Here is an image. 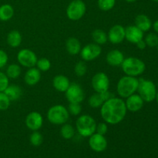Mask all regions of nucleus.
Returning <instances> with one entry per match:
<instances>
[{
    "label": "nucleus",
    "instance_id": "1a4fd4ad",
    "mask_svg": "<svg viewBox=\"0 0 158 158\" xmlns=\"http://www.w3.org/2000/svg\"><path fill=\"white\" fill-rule=\"evenodd\" d=\"M91 85L96 93H103L109 90L110 79L106 73L99 72L93 77Z\"/></svg>",
    "mask_w": 158,
    "mask_h": 158
},
{
    "label": "nucleus",
    "instance_id": "c756f323",
    "mask_svg": "<svg viewBox=\"0 0 158 158\" xmlns=\"http://www.w3.org/2000/svg\"><path fill=\"white\" fill-rule=\"evenodd\" d=\"M29 141L31 144L34 147H39L43 143V135L38 131H33L29 137Z\"/></svg>",
    "mask_w": 158,
    "mask_h": 158
},
{
    "label": "nucleus",
    "instance_id": "6ab92c4d",
    "mask_svg": "<svg viewBox=\"0 0 158 158\" xmlns=\"http://www.w3.org/2000/svg\"><path fill=\"white\" fill-rule=\"evenodd\" d=\"M70 85L68 77L64 75H57L52 80V86L57 91L65 93Z\"/></svg>",
    "mask_w": 158,
    "mask_h": 158
},
{
    "label": "nucleus",
    "instance_id": "ea45409f",
    "mask_svg": "<svg viewBox=\"0 0 158 158\" xmlns=\"http://www.w3.org/2000/svg\"><path fill=\"white\" fill-rule=\"evenodd\" d=\"M153 28H154V31L158 33V20H157V21H155L153 23Z\"/></svg>",
    "mask_w": 158,
    "mask_h": 158
},
{
    "label": "nucleus",
    "instance_id": "6e6552de",
    "mask_svg": "<svg viewBox=\"0 0 158 158\" xmlns=\"http://www.w3.org/2000/svg\"><path fill=\"white\" fill-rule=\"evenodd\" d=\"M66 100L71 103H80L85 97L84 91L80 84L77 83H70L69 88L65 92Z\"/></svg>",
    "mask_w": 158,
    "mask_h": 158
},
{
    "label": "nucleus",
    "instance_id": "a878e982",
    "mask_svg": "<svg viewBox=\"0 0 158 158\" xmlns=\"http://www.w3.org/2000/svg\"><path fill=\"white\" fill-rule=\"evenodd\" d=\"M104 102L105 100L102 96V94H100V93H96V94H93L88 99L89 106L92 108L100 107Z\"/></svg>",
    "mask_w": 158,
    "mask_h": 158
},
{
    "label": "nucleus",
    "instance_id": "79ce46f5",
    "mask_svg": "<svg viewBox=\"0 0 158 158\" xmlns=\"http://www.w3.org/2000/svg\"><path fill=\"white\" fill-rule=\"evenodd\" d=\"M156 100H157V103H158V93H157V95H156Z\"/></svg>",
    "mask_w": 158,
    "mask_h": 158
},
{
    "label": "nucleus",
    "instance_id": "f704fd0d",
    "mask_svg": "<svg viewBox=\"0 0 158 158\" xmlns=\"http://www.w3.org/2000/svg\"><path fill=\"white\" fill-rule=\"evenodd\" d=\"M68 111L69 114H72L73 116H78L81 113L82 107L80 103H69L68 106Z\"/></svg>",
    "mask_w": 158,
    "mask_h": 158
},
{
    "label": "nucleus",
    "instance_id": "b1692460",
    "mask_svg": "<svg viewBox=\"0 0 158 158\" xmlns=\"http://www.w3.org/2000/svg\"><path fill=\"white\" fill-rule=\"evenodd\" d=\"M14 9L11 5L4 4L0 6V20L1 21H9L13 17Z\"/></svg>",
    "mask_w": 158,
    "mask_h": 158
},
{
    "label": "nucleus",
    "instance_id": "58836bf2",
    "mask_svg": "<svg viewBox=\"0 0 158 158\" xmlns=\"http://www.w3.org/2000/svg\"><path fill=\"white\" fill-rule=\"evenodd\" d=\"M136 45H137V48L139 49H140V50H143V49H144L147 47V44L143 40H141L140 41H139L138 43H136Z\"/></svg>",
    "mask_w": 158,
    "mask_h": 158
},
{
    "label": "nucleus",
    "instance_id": "37998d69",
    "mask_svg": "<svg viewBox=\"0 0 158 158\" xmlns=\"http://www.w3.org/2000/svg\"><path fill=\"white\" fill-rule=\"evenodd\" d=\"M152 1L155 2H158V0H152Z\"/></svg>",
    "mask_w": 158,
    "mask_h": 158
},
{
    "label": "nucleus",
    "instance_id": "bb28decb",
    "mask_svg": "<svg viewBox=\"0 0 158 158\" xmlns=\"http://www.w3.org/2000/svg\"><path fill=\"white\" fill-rule=\"evenodd\" d=\"M22 69L19 65L12 63L10 64L6 69V76L9 77V79H12L15 80L17 79L20 75H21Z\"/></svg>",
    "mask_w": 158,
    "mask_h": 158
},
{
    "label": "nucleus",
    "instance_id": "4468645a",
    "mask_svg": "<svg viewBox=\"0 0 158 158\" xmlns=\"http://www.w3.org/2000/svg\"><path fill=\"white\" fill-rule=\"evenodd\" d=\"M43 118L39 112L32 111L26 117V125L30 131H39L43 127Z\"/></svg>",
    "mask_w": 158,
    "mask_h": 158
},
{
    "label": "nucleus",
    "instance_id": "412c9836",
    "mask_svg": "<svg viewBox=\"0 0 158 158\" xmlns=\"http://www.w3.org/2000/svg\"><path fill=\"white\" fill-rule=\"evenodd\" d=\"M135 26L143 32H148L152 26V22L148 15L140 14L135 18Z\"/></svg>",
    "mask_w": 158,
    "mask_h": 158
},
{
    "label": "nucleus",
    "instance_id": "cd10ccee",
    "mask_svg": "<svg viewBox=\"0 0 158 158\" xmlns=\"http://www.w3.org/2000/svg\"><path fill=\"white\" fill-rule=\"evenodd\" d=\"M60 134L63 138L66 140H70L75 135V129L69 123H64L60 129Z\"/></svg>",
    "mask_w": 158,
    "mask_h": 158
},
{
    "label": "nucleus",
    "instance_id": "f257e3e1",
    "mask_svg": "<svg viewBox=\"0 0 158 158\" xmlns=\"http://www.w3.org/2000/svg\"><path fill=\"white\" fill-rule=\"evenodd\" d=\"M125 102L122 98L112 97L105 101L100 106V116L103 121L111 125H116L123 120L127 115Z\"/></svg>",
    "mask_w": 158,
    "mask_h": 158
},
{
    "label": "nucleus",
    "instance_id": "2f4dec72",
    "mask_svg": "<svg viewBox=\"0 0 158 158\" xmlns=\"http://www.w3.org/2000/svg\"><path fill=\"white\" fill-rule=\"evenodd\" d=\"M87 71V66L85 63V61H79L74 67V72L76 75L79 77H83L86 73Z\"/></svg>",
    "mask_w": 158,
    "mask_h": 158
},
{
    "label": "nucleus",
    "instance_id": "f3484780",
    "mask_svg": "<svg viewBox=\"0 0 158 158\" xmlns=\"http://www.w3.org/2000/svg\"><path fill=\"white\" fill-rule=\"evenodd\" d=\"M41 80V71L35 67L29 68L24 76V81L29 86H35Z\"/></svg>",
    "mask_w": 158,
    "mask_h": 158
},
{
    "label": "nucleus",
    "instance_id": "9d476101",
    "mask_svg": "<svg viewBox=\"0 0 158 158\" xmlns=\"http://www.w3.org/2000/svg\"><path fill=\"white\" fill-rule=\"evenodd\" d=\"M17 60L21 66L32 68L35 66L38 58L33 51L29 49H23L17 54Z\"/></svg>",
    "mask_w": 158,
    "mask_h": 158
},
{
    "label": "nucleus",
    "instance_id": "5701e85b",
    "mask_svg": "<svg viewBox=\"0 0 158 158\" xmlns=\"http://www.w3.org/2000/svg\"><path fill=\"white\" fill-rule=\"evenodd\" d=\"M23 37L21 33L17 30H12L7 35V43L12 48H16L21 45Z\"/></svg>",
    "mask_w": 158,
    "mask_h": 158
},
{
    "label": "nucleus",
    "instance_id": "393cba45",
    "mask_svg": "<svg viewBox=\"0 0 158 158\" xmlns=\"http://www.w3.org/2000/svg\"><path fill=\"white\" fill-rule=\"evenodd\" d=\"M92 39L95 43L98 45H103L108 41L107 34L100 29H94L92 32Z\"/></svg>",
    "mask_w": 158,
    "mask_h": 158
},
{
    "label": "nucleus",
    "instance_id": "423d86ee",
    "mask_svg": "<svg viewBox=\"0 0 158 158\" xmlns=\"http://www.w3.org/2000/svg\"><path fill=\"white\" fill-rule=\"evenodd\" d=\"M137 92L144 102H152L155 100L157 95L156 86L152 81L148 80H139Z\"/></svg>",
    "mask_w": 158,
    "mask_h": 158
},
{
    "label": "nucleus",
    "instance_id": "473e14b6",
    "mask_svg": "<svg viewBox=\"0 0 158 158\" xmlns=\"http://www.w3.org/2000/svg\"><path fill=\"white\" fill-rule=\"evenodd\" d=\"M145 43H146L147 46H150L151 48L156 47L158 46V35L155 33H149L147 35V36L145 37L144 40Z\"/></svg>",
    "mask_w": 158,
    "mask_h": 158
},
{
    "label": "nucleus",
    "instance_id": "39448f33",
    "mask_svg": "<svg viewBox=\"0 0 158 158\" xmlns=\"http://www.w3.org/2000/svg\"><path fill=\"white\" fill-rule=\"evenodd\" d=\"M69 113L63 105H54L47 112V119L52 124L63 125L68 121Z\"/></svg>",
    "mask_w": 158,
    "mask_h": 158
},
{
    "label": "nucleus",
    "instance_id": "dca6fc26",
    "mask_svg": "<svg viewBox=\"0 0 158 158\" xmlns=\"http://www.w3.org/2000/svg\"><path fill=\"white\" fill-rule=\"evenodd\" d=\"M144 101L140 97L139 94H133L127 98L125 104H126L127 110L130 112L136 113L142 109Z\"/></svg>",
    "mask_w": 158,
    "mask_h": 158
},
{
    "label": "nucleus",
    "instance_id": "9b49d317",
    "mask_svg": "<svg viewBox=\"0 0 158 158\" xmlns=\"http://www.w3.org/2000/svg\"><path fill=\"white\" fill-rule=\"evenodd\" d=\"M102 49L100 45L97 43H89L83 47L80 51V56L83 61L89 62L96 60L100 56Z\"/></svg>",
    "mask_w": 158,
    "mask_h": 158
},
{
    "label": "nucleus",
    "instance_id": "c85d7f7f",
    "mask_svg": "<svg viewBox=\"0 0 158 158\" xmlns=\"http://www.w3.org/2000/svg\"><path fill=\"white\" fill-rule=\"evenodd\" d=\"M97 5L100 10L107 12L115 6L116 0H98Z\"/></svg>",
    "mask_w": 158,
    "mask_h": 158
},
{
    "label": "nucleus",
    "instance_id": "0eeeda50",
    "mask_svg": "<svg viewBox=\"0 0 158 158\" xmlns=\"http://www.w3.org/2000/svg\"><path fill=\"white\" fill-rule=\"evenodd\" d=\"M86 7L82 0H73L66 8V15L72 21L81 19L86 13Z\"/></svg>",
    "mask_w": 158,
    "mask_h": 158
},
{
    "label": "nucleus",
    "instance_id": "a211bd4d",
    "mask_svg": "<svg viewBox=\"0 0 158 158\" xmlns=\"http://www.w3.org/2000/svg\"><path fill=\"white\" fill-rule=\"evenodd\" d=\"M106 60L110 66H121L124 60V56L121 51L118 49H113L106 54Z\"/></svg>",
    "mask_w": 158,
    "mask_h": 158
},
{
    "label": "nucleus",
    "instance_id": "72a5a7b5",
    "mask_svg": "<svg viewBox=\"0 0 158 158\" xmlns=\"http://www.w3.org/2000/svg\"><path fill=\"white\" fill-rule=\"evenodd\" d=\"M11 104V100L4 92H0V110H6Z\"/></svg>",
    "mask_w": 158,
    "mask_h": 158
},
{
    "label": "nucleus",
    "instance_id": "7ed1b4c3",
    "mask_svg": "<svg viewBox=\"0 0 158 158\" xmlns=\"http://www.w3.org/2000/svg\"><path fill=\"white\" fill-rule=\"evenodd\" d=\"M121 67L125 75L136 77L143 73L146 69V65L140 59L137 57H128L124 58Z\"/></svg>",
    "mask_w": 158,
    "mask_h": 158
},
{
    "label": "nucleus",
    "instance_id": "f8f14e48",
    "mask_svg": "<svg viewBox=\"0 0 158 158\" xmlns=\"http://www.w3.org/2000/svg\"><path fill=\"white\" fill-rule=\"evenodd\" d=\"M89 146L95 152H103L107 148V140L103 135L94 133L89 138Z\"/></svg>",
    "mask_w": 158,
    "mask_h": 158
},
{
    "label": "nucleus",
    "instance_id": "a19ab883",
    "mask_svg": "<svg viewBox=\"0 0 158 158\" xmlns=\"http://www.w3.org/2000/svg\"><path fill=\"white\" fill-rule=\"evenodd\" d=\"M125 1L127 2H129V3H133L134 2H136L137 0H125Z\"/></svg>",
    "mask_w": 158,
    "mask_h": 158
},
{
    "label": "nucleus",
    "instance_id": "ddd939ff",
    "mask_svg": "<svg viewBox=\"0 0 158 158\" xmlns=\"http://www.w3.org/2000/svg\"><path fill=\"white\" fill-rule=\"evenodd\" d=\"M107 38L112 44H120L125 40V28L121 25H114L110 29Z\"/></svg>",
    "mask_w": 158,
    "mask_h": 158
},
{
    "label": "nucleus",
    "instance_id": "2eb2a0df",
    "mask_svg": "<svg viewBox=\"0 0 158 158\" xmlns=\"http://www.w3.org/2000/svg\"><path fill=\"white\" fill-rule=\"evenodd\" d=\"M143 39V32L134 26H129L125 28V40L131 43L136 44Z\"/></svg>",
    "mask_w": 158,
    "mask_h": 158
},
{
    "label": "nucleus",
    "instance_id": "4be33fe9",
    "mask_svg": "<svg viewBox=\"0 0 158 158\" xmlns=\"http://www.w3.org/2000/svg\"><path fill=\"white\" fill-rule=\"evenodd\" d=\"M4 93L11 101H15L19 100L23 95V90L21 87L15 84H9L5 89Z\"/></svg>",
    "mask_w": 158,
    "mask_h": 158
},
{
    "label": "nucleus",
    "instance_id": "4c0bfd02",
    "mask_svg": "<svg viewBox=\"0 0 158 158\" xmlns=\"http://www.w3.org/2000/svg\"><path fill=\"white\" fill-rule=\"evenodd\" d=\"M9 57H8L7 53L2 49H0V69L4 67L8 63Z\"/></svg>",
    "mask_w": 158,
    "mask_h": 158
},
{
    "label": "nucleus",
    "instance_id": "f03ea898",
    "mask_svg": "<svg viewBox=\"0 0 158 158\" xmlns=\"http://www.w3.org/2000/svg\"><path fill=\"white\" fill-rule=\"evenodd\" d=\"M138 85V79L130 76H124L121 77L117 83V94L121 98H127L137 92Z\"/></svg>",
    "mask_w": 158,
    "mask_h": 158
},
{
    "label": "nucleus",
    "instance_id": "c9c22d12",
    "mask_svg": "<svg viewBox=\"0 0 158 158\" xmlns=\"http://www.w3.org/2000/svg\"><path fill=\"white\" fill-rule=\"evenodd\" d=\"M9 79L4 73L0 72V92H4L9 85Z\"/></svg>",
    "mask_w": 158,
    "mask_h": 158
},
{
    "label": "nucleus",
    "instance_id": "e433bc0d",
    "mask_svg": "<svg viewBox=\"0 0 158 158\" xmlns=\"http://www.w3.org/2000/svg\"><path fill=\"white\" fill-rule=\"evenodd\" d=\"M108 127L106 122H100L98 124H97V128H96V133L101 135L104 136L107 133Z\"/></svg>",
    "mask_w": 158,
    "mask_h": 158
},
{
    "label": "nucleus",
    "instance_id": "7c9ffc66",
    "mask_svg": "<svg viewBox=\"0 0 158 158\" xmlns=\"http://www.w3.org/2000/svg\"><path fill=\"white\" fill-rule=\"evenodd\" d=\"M35 66H37V69H40L41 72H46L50 69L51 63L47 58H40L37 60Z\"/></svg>",
    "mask_w": 158,
    "mask_h": 158
},
{
    "label": "nucleus",
    "instance_id": "20e7f679",
    "mask_svg": "<svg viewBox=\"0 0 158 158\" xmlns=\"http://www.w3.org/2000/svg\"><path fill=\"white\" fill-rule=\"evenodd\" d=\"M97 122L95 119L88 114L81 115L76 121V128L80 136L83 137H89L96 133Z\"/></svg>",
    "mask_w": 158,
    "mask_h": 158
},
{
    "label": "nucleus",
    "instance_id": "aec40b11",
    "mask_svg": "<svg viewBox=\"0 0 158 158\" xmlns=\"http://www.w3.org/2000/svg\"><path fill=\"white\" fill-rule=\"evenodd\" d=\"M66 49L69 55L77 56L82 49L80 42L75 37H69L66 41Z\"/></svg>",
    "mask_w": 158,
    "mask_h": 158
}]
</instances>
